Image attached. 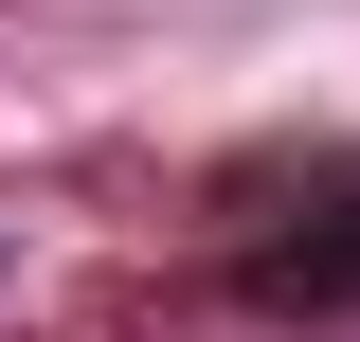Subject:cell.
<instances>
[{
    "mask_svg": "<svg viewBox=\"0 0 360 342\" xmlns=\"http://www.w3.org/2000/svg\"><path fill=\"white\" fill-rule=\"evenodd\" d=\"M234 306L270 324H360V163H307V198L234 234Z\"/></svg>",
    "mask_w": 360,
    "mask_h": 342,
    "instance_id": "1",
    "label": "cell"
}]
</instances>
